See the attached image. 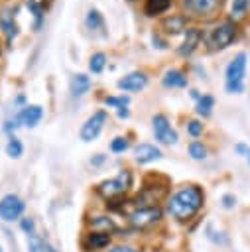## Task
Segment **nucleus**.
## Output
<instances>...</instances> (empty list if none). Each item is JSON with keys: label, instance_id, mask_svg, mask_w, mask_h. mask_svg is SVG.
<instances>
[{"label": "nucleus", "instance_id": "9", "mask_svg": "<svg viewBox=\"0 0 250 252\" xmlns=\"http://www.w3.org/2000/svg\"><path fill=\"white\" fill-rule=\"evenodd\" d=\"M26 209V203L18 197V195H4L0 199V219L2 220H16L22 217Z\"/></svg>", "mask_w": 250, "mask_h": 252}, {"label": "nucleus", "instance_id": "12", "mask_svg": "<svg viewBox=\"0 0 250 252\" xmlns=\"http://www.w3.org/2000/svg\"><path fill=\"white\" fill-rule=\"evenodd\" d=\"M116 85H118L120 91H130V93H134V91H142V89L148 85V77H146L144 73H140V71H134V73L122 77Z\"/></svg>", "mask_w": 250, "mask_h": 252}, {"label": "nucleus", "instance_id": "40", "mask_svg": "<svg viewBox=\"0 0 250 252\" xmlns=\"http://www.w3.org/2000/svg\"><path fill=\"white\" fill-rule=\"evenodd\" d=\"M12 252H14V250H12Z\"/></svg>", "mask_w": 250, "mask_h": 252}, {"label": "nucleus", "instance_id": "29", "mask_svg": "<svg viewBox=\"0 0 250 252\" xmlns=\"http://www.w3.org/2000/svg\"><path fill=\"white\" fill-rule=\"evenodd\" d=\"M110 150H112L114 154H122V152H126V150H128V140L122 138V136L114 138V140L110 142Z\"/></svg>", "mask_w": 250, "mask_h": 252}, {"label": "nucleus", "instance_id": "36", "mask_svg": "<svg viewBox=\"0 0 250 252\" xmlns=\"http://www.w3.org/2000/svg\"><path fill=\"white\" fill-rule=\"evenodd\" d=\"M116 114H118V118H128V116H130V110L124 106V108H118Z\"/></svg>", "mask_w": 250, "mask_h": 252}, {"label": "nucleus", "instance_id": "7", "mask_svg": "<svg viewBox=\"0 0 250 252\" xmlns=\"http://www.w3.org/2000/svg\"><path fill=\"white\" fill-rule=\"evenodd\" d=\"M16 12L18 4H2L0 6V30L8 41V45L16 39L18 35V22H16Z\"/></svg>", "mask_w": 250, "mask_h": 252}, {"label": "nucleus", "instance_id": "22", "mask_svg": "<svg viewBox=\"0 0 250 252\" xmlns=\"http://www.w3.org/2000/svg\"><path fill=\"white\" fill-rule=\"evenodd\" d=\"M213 106H215V98H213L211 94H203V96L197 100V114L203 116V118H207V116H211Z\"/></svg>", "mask_w": 250, "mask_h": 252}, {"label": "nucleus", "instance_id": "20", "mask_svg": "<svg viewBox=\"0 0 250 252\" xmlns=\"http://www.w3.org/2000/svg\"><path fill=\"white\" fill-rule=\"evenodd\" d=\"M171 8V0H146L144 12L148 16H159Z\"/></svg>", "mask_w": 250, "mask_h": 252}, {"label": "nucleus", "instance_id": "1", "mask_svg": "<svg viewBox=\"0 0 250 252\" xmlns=\"http://www.w3.org/2000/svg\"><path fill=\"white\" fill-rule=\"evenodd\" d=\"M203 207V191L197 185H185L175 191L167 203V213L177 220H187Z\"/></svg>", "mask_w": 250, "mask_h": 252}, {"label": "nucleus", "instance_id": "21", "mask_svg": "<svg viewBox=\"0 0 250 252\" xmlns=\"http://www.w3.org/2000/svg\"><path fill=\"white\" fill-rule=\"evenodd\" d=\"M91 226L94 228V232H110V230H116V224H114V220L112 219H108V217H94L93 220H91Z\"/></svg>", "mask_w": 250, "mask_h": 252}, {"label": "nucleus", "instance_id": "38", "mask_svg": "<svg viewBox=\"0 0 250 252\" xmlns=\"http://www.w3.org/2000/svg\"><path fill=\"white\" fill-rule=\"evenodd\" d=\"M43 252H57L53 246H49V244H43Z\"/></svg>", "mask_w": 250, "mask_h": 252}, {"label": "nucleus", "instance_id": "6", "mask_svg": "<svg viewBox=\"0 0 250 252\" xmlns=\"http://www.w3.org/2000/svg\"><path fill=\"white\" fill-rule=\"evenodd\" d=\"M183 8L195 18H213L224 4V0H181Z\"/></svg>", "mask_w": 250, "mask_h": 252}, {"label": "nucleus", "instance_id": "4", "mask_svg": "<svg viewBox=\"0 0 250 252\" xmlns=\"http://www.w3.org/2000/svg\"><path fill=\"white\" fill-rule=\"evenodd\" d=\"M130 187H132V173H130V169H122L116 177H110V179L102 181L98 185V193L104 199H116V197L124 195Z\"/></svg>", "mask_w": 250, "mask_h": 252}, {"label": "nucleus", "instance_id": "23", "mask_svg": "<svg viewBox=\"0 0 250 252\" xmlns=\"http://www.w3.org/2000/svg\"><path fill=\"white\" fill-rule=\"evenodd\" d=\"M28 8H30V14L33 16V28L39 30L41 28V22H43V6L37 2V0H28Z\"/></svg>", "mask_w": 250, "mask_h": 252}, {"label": "nucleus", "instance_id": "34", "mask_svg": "<svg viewBox=\"0 0 250 252\" xmlns=\"http://www.w3.org/2000/svg\"><path fill=\"white\" fill-rule=\"evenodd\" d=\"M108 252H138V250L132 248V246H116V248H112V250H108Z\"/></svg>", "mask_w": 250, "mask_h": 252}, {"label": "nucleus", "instance_id": "5", "mask_svg": "<svg viewBox=\"0 0 250 252\" xmlns=\"http://www.w3.org/2000/svg\"><path fill=\"white\" fill-rule=\"evenodd\" d=\"M41 116H43V108H41L39 104H28V106H24L14 118L6 120L4 130H6V132H12V130H16V128H20V126L33 128V126H37V122L41 120Z\"/></svg>", "mask_w": 250, "mask_h": 252}, {"label": "nucleus", "instance_id": "37", "mask_svg": "<svg viewBox=\"0 0 250 252\" xmlns=\"http://www.w3.org/2000/svg\"><path fill=\"white\" fill-rule=\"evenodd\" d=\"M102 161H104V156H102V154H98L94 159H91V163H93V165H100Z\"/></svg>", "mask_w": 250, "mask_h": 252}, {"label": "nucleus", "instance_id": "13", "mask_svg": "<svg viewBox=\"0 0 250 252\" xmlns=\"http://www.w3.org/2000/svg\"><path fill=\"white\" fill-rule=\"evenodd\" d=\"M201 39H203L201 30H197V28H189V30H185V39H183V43L179 45V55L189 57V55L197 49V45L201 43Z\"/></svg>", "mask_w": 250, "mask_h": 252}, {"label": "nucleus", "instance_id": "33", "mask_svg": "<svg viewBox=\"0 0 250 252\" xmlns=\"http://www.w3.org/2000/svg\"><path fill=\"white\" fill-rule=\"evenodd\" d=\"M152 41H154V47H159V49H165V47H167V43L161 41L157 33H152Z\"/></svg>", "mask_w": 250, "mask_h": 252}, {"label": "nucleus", "instance_id": "8", "mask_svg": "<svg viewBox=\"0 0 250 252\" xmlns=\"http://www.w3.org/2000/svg\"><path fill=\"white\" fill-rule=\"evenodd\" d=\"M161 217V211L154 205H146V207H138L128 215V220L132 226L136 228H150L152 224H156Z\"/></svg>", "mask_w": 250, "mask_h": 252}, {"label": "nucleus", "instance_id": "11", "mask_svg": "<svg viewBox=\"0 0 250 252\" xmlns=\"http://www.w3.org/2000/svg\"><path fill=\"white\" fill-rule=\"evenodd\" d=\"M104 122H106V112L104 110H96L93 116H89L85 120L83 128H81V140L83 142H93L100 134Z\"/></svg>", "mask_w": 250, "mask_h": 252}, {"label": "nucleus", "instance_id": "39", "mask_svg": "<svg viewBox=\"0 0 250 252\" xmlns=\"http://www.w3.org/2000/svg\"><path fill=\"white\" fill-rule=\"evenodd\" d=\"M0 252H2V246H0Z\"/></svg>", "mask_w": 250, "mask_h": 252}, {"label": "nucleus", "instance_id": "10", "mask_svg": "<svg viewBox=\"0 0 250 252\" xmlns=\"http://www.w3.org/2000/svg\"><path fill=\"white\" fill-rule=\"evenodd\" d=\"M152 128H154L156 140H159L161 144H175L177 142V132L171 128L165 114H156L152 118Z\"/></svg>", "mask_w": 250, "mask_h": 252}, {"label": "nucleus", "instance_id": "26", "mask_svg": "<svg viewBox=\"0 0 250 252\" xmlns=\"http://www.w3.org/2000/svg\"><path fill=\"white\" fill-rule=\"evenodd\" d=\"M189 156L193 159H205L207 158V148L201 142H191L189 144Z\"/></svg>", "mask_w": 250, "mask_h": 252}, {"label": "nucleus", "instance_id": "32", "mask_svg": "<svg viewBox=\"0 0 250 252\" xmlns=\"http://www.w3.org/2000/svg\"><path fill=\"white\" fill-rule=\"evenodd\" d=\"M234 150H236V154H240V156L250 163V148H248L246 144H236Z\"/></svg>", "mask_w": 250, "mask_h": 252}, {"label": "nucleus", "instance_id": "18", "mask_svg": "<svg viewBox=\"0 0 250 252\" xmlns=\"http://www.w3.org/2000/svg\"><path fill=\"white\" fill-rule=\"evenodd\" d=\"M185 26H187L185 16H169L161 22V28L165 30V33H171V35L185 32Z\"/></svg>", "mask_w": 250, "mask_h": 252}, {"label": "nucleus", "instance_id": "25", "mask_svg": "<svg viewBox=\"0 0 250 252\" xmlns=\"http://www.w3.org/2000/svg\"><path fill=\"white\" fill-rule=\"evenodd\" d=\"M6 154H8L10 158H20V156L24 154V146H22V142H20L16 136H12V138L8 140V144H6Z\"/></svg>", "mask_w": 250, "mask_h": 252}, {"label": "nucleus", "instance_id": "30", "mask_svg": "<svg viewBox=\"0 0 250 252\" xmlns=\"http://www.w3.org/2000/svg\"><path fill=\"white\" fill-rule=\"evenodd\" d=\"M187 132L197 138V136L203 132V124H201L199 120H189V122H187Z\"/></svg>", "mask_w": 250, "mask_h": 252}, {"label": "nucleus", "instance_id": "14", "mask_svg": "<svg viewBox=\"0 0 250 252\" xmlns=\"http://www.w3.org/2000/svg\"><path fill=\"white\" fill-rule=\"evenodd\" d=\"M134 156H136V161L138 163H150V161L161 158V152L154 144H140V146H136Z\"/></svg>", "mask_w": 250, "mask_h": 252}, {"label": "nucleus", "instance_id": "19", "mask_svg": "<svg viewBox=\"0 0 250 252\" xmlns=\"http://www.w3.org/2000/svg\"><path fill=\"white\" fill-rule=\"evenodd\" d=\"M108 242H110V234H106V232H91L85 238V248L87 250H100V248L108 246Z\"/></svg>", "mask_w": 250, "mask_h": 252}, {"label": "nucleus", "instance_id": "28", "mask_svg": "<svg viewBox=\"0 0 250 252\" xmlns=\"http://www.w3.org/2000/svg\"><path fill=\"white\" fill-rule=\"evenodd\" d=\"M248 6H250V0H232V16L234 18L244 16V12L248 10Z\"/></svg>", "mask_w": 250, "mask_h": 252}, {"label": "nucleus", "instance_id": "27", "mask_svg": "<svg viewBox=\"0 0 250 252\" xmlns=\"http://www.w3.org/2000/svg\"><path fill=\"white\" fill-rule=\"evenodd\" d=\"M128 102H130V98H128L126 94H120V96H106V98H104V104H106V106H114V108H124V106H128Z\"/></svg>", "mask_w": 250, "mask_h": 252}, {"label": "nucleus", "instance_id": "31", "mask_svg": "<svg viewBox=\"0 0 250 252\" xmlns=\"http://www.w3.org/2000/svg\"><path fill=\"white\" fill-rule=\"evenodd\" d=\"M20 226H22V230H24L26 234H31V232H33V228H35V224H33V219H30V217H26V219H20Z\"/></svg>", "mask_w": 250, "mask_h": 252}, {"label": "nucleus", "instance_id": "17", "mask_svg": "<svg viewBox=\"0 0 250 252\" xmlns=\"http://www.w3.org/2000/svg\"><path fill=\"white\" fill-rule=\"evenodd\" d=\"M85 24H87V28H89L91 32H96V33L104 35V28H106V24H104V18H102V14H100L96 8H91V10L87 12Z\"/></svg>", "mask_w": 250, "mask_h": 252}, {"label": "nucleus", "instance_id": "3", "mask_svg": "<svg viewBox=\"0 0 250 252\" xmlns=\"http://www.w3.org/2000/svg\"><path fill=\"white\" fill-rule=\"evenodd\" d=\"M234 35H236V26L230 20H226V22H220L219 26H215L207 33L205 41H207L209 51H219V49H224L226 45H230Z\"/></svg>", "mask_w": 250, "mask_h": 252}, {"label": "nucleus", "instance_id": "16", "mask_svg": "<svg viewBox=\"0 0 250 252\" xmlns=\"http://www.w3.org/2000/svg\"><path fill=\"white\" fill-rule=\"evenodd\" d=\"M161 83L167 89H183V87H187V75L179 69H167Z\"/></svg>", "mask_w": 250, "mask_h": 252}, {"label": "nucleus", "instance_id": "2", "mask_svg": "<svg viewBox=\"0 0 250 252\" xmlns=\"http://www.w3.org/2000/svg\"><path fill=\"white\" fill-rule=\"evenodd\" d=\"M246 53H236L226 65L224 73V89L226 93H242L244 91V75H246Z\"/></svg>", "mask_w": 250, "mask_h": 252}, {"label": "nucleus", "instance_id": "24", "mask_svg": "<svg viewBox=\"0 0 250 252\" xmlns=\"http://www.w3.org/2000/svg\"><path fill=\"white\" fill-rule=\"evenodd\" d=\"M104 65H106V55H104L102 51L91 55V61H89V69H91V73L98 75V73L104 69Z\"/></svg>", "mask_w": 250, "mask_h": 252}, {"label": "nucleus", "instance_id": "15", "mask_svg": "<svg viewBox=\"0 0 250 252\" xmlns=\"http://www.w3.org/2000/svg\"><path fill=\"white\" fill-rule=\"evenodd\" d=\"M91 89V77H87L85 73H77L71 77V85H69V91H71V96L79 98L83 94H87Z\"/></svg>", "mask_w": 250, "mask_h": 252}, {"label": "nucleus", "instance_id": "35", "mask_svg": "<svg viewBox=\"0 0 250 252\" xmlns=\"http://www.w3.org/2000/svg\"><path fill=\"white\" fill-rule=\"evenodd\" d=\"M222 205H224L226 209H230V207L234 205V197H232V195H224V197H222Z\"/></svg>", "mask_w": 250, "mask_h": 252}]
</instances>
